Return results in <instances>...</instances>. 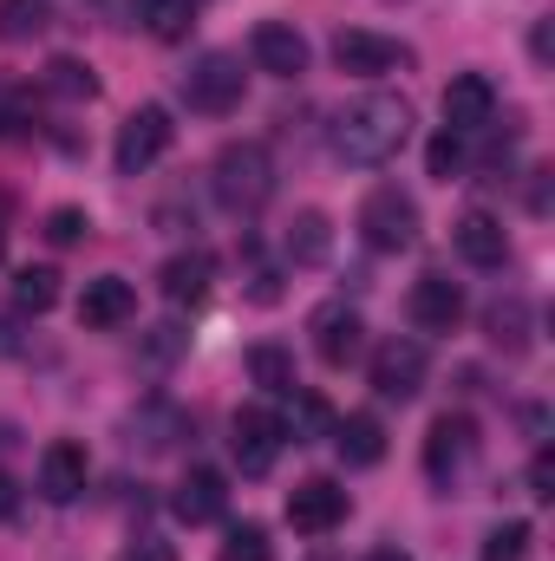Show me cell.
<instances>
[{
  "label": "cell",
  "instance_id": "1",
  "mask_svg": "<svg viewBox=\"0 0 555 561\" xmlns=\"http://www.w3.org/2000/svg\"><path fill=\"white\" fill-rule=\"evenodd\" d=\"M406 138H412V112H406V99H393V92H366V99H353V105L333 118V157L353 163V170L393 163Z\"/></svg>",
  "mask_w": 555,
  "mask_h": 561
},
{
  "label": "cell",
  "instance_id": "2",
  "mask_svg": "<svg viewBox=\"0 0 555 561\" xmlns=\"http://www.w3.org/2000/svg\"><path fill=\"white\" fill-rule=\"evenodd\" d=\"M209 190H216V203L229 216H256L275 196V157H269V144H256V138L223 144L216 163H209Z\"/></svg>",
  "mask_w": 555,
  "mask_h": 561
},
{
  "label": "cell",
  "instance_id": "3",
  "mask_svg": "<svg viewBox=\"0 0 555 561\" xmlns=\"http://www.w3.org/2000/svg\"><path fill=\"white\" fill-rule=\"evenodd\" d=\"M242 92H249V72H242L236 53H203L183 72V105L203 112V118H229L242 105Z\"/></svg>",
  "mask_w": 555,
  "mask_h": 561
},
{
  "label": "cell",
  "instance_id": "4",
  "mask_svg": "<svg viewBox=\"0 0 555 561\" xmlns=\"http://www.w3.org/2000/svg\"><path fill=\"white\" fill-rule=\"evenodd\" d=\"M360 242L380 249V255H406L418 242V203L399 183H380V190L360 203Z\"/></svg>",
  "mask_w": 555,
  "mask_h": 561
},
{
  "label": "cell",
  "instance_id": "5",
  "mask_svg": "<svg viewBox=\"0 0 555 561\" xmlns=\"http://www.w3.org/2000/svg\"><path fill=\"white\" fill-rule=\"evenodd\" d=\"M177 138V125H170V112L163 105H138L125 125H118V144H112V163H118V176H144L163 150Z\"/></svg>",
  "mask_w": 555,
  "mask_h": 561
},
{
  "label": "cell",
  "instance_id": "6",
  "mask_svg": "<svg viewBox=\"0 0 555 561\" xmlns=\"http://www.w3.org/2000/svg\"><path fill=\"white\" fill-rule=\"evenodd\" d=\"M307 333H314V353H320V366H353L360 359V340H366V320H360V307H347V300H320L314 313H307Z\"/></svg>",
  "mask_w": 555,
  "mask_h": 561
},
{
  "label": "cell",
  "instance_id": "7",
  "mask_svg": "<svg viewBox=\"0 0 555 561\" xmlns=\"http://www.w3.org/2000/svg\"><path fill=\"white\" fill-rule=\"evenodd\" d=\"M333 66L353 72V79H386V72L412 66V46L386 39V33H366V26H347V33L333 39Z\"/></svg>",
  "mask_w": 555,
  "mask_h": 561
},
{
  "label": "cell",
  "instance_id": "8",
  "mask_svg": "<svg viewBox=\"0 0 555 561\" xmlns=\"http://www.w3.org/2000/svg\"><path fill=\"white\" fill-rule=\"evenodd\" d=\"M471 457H477V424L464 419V412H444V419L431 424V437H424V477L431 483H457Z\"/></svg>",
  "mask_w": 555,
  "mask_h": 561
},
{
  "label": "cell",
  "instance_id": "9",
  "mask_svg": "<svg viewBox=\"0 0 555 561\" xmlns=\"http://www.w3.org/2000/svg\"><path fill=\"white\" fill-rule=\"evenodd\" d=\"M347 490L333 483V477H307V483H294L287 490V523L301 529V536H327V529H340L347 523Z\"/></svg>",
  "mask_w": 555,
  "mask_h": 561
},
{
  "label": "cell",
  "instance_id": "10",
  "mask_svg": "<svg viewBox=\"0 0 555 561\" xmlns=\"http://www.w3.org/2000/svg\"><path fill=\"white\" fill-rule=\"evenodd\" d=\"M281 444H287V431H281L275 412H262V405L236 412V437H229V450H236V470H242V477H269L275 457H281Z\"/></svg>",
  "mask_w": 555,
  "mask_h": 561
},
{
  "label": "cell",
  "instance_id": "11",
  "mask_svg": "<svg viewBox=\"0 0 555 561\" xmlns=\"http://www.w3.org/2000/svg\"><path fill=\"white\" fill-rule=\"evenodd\" d=\"M490 118H497V85H490L484 72H457V79L444 85V131L471 138V131H484Z\"/></svg>",
  "mask_w": 555,
  "mask_h": 561
},
{
  "label": "cell",
  "instance_id": "12",
  "mask_svg": "<svg viewBox=\"0 0 555 561\" xmlns=\"http://www.w3.org/2000/svg\"><path fill=\"white\" fill-rule=\"evenodd\" d=\"M406 313H412L418 333H451L464 320V287L451 275H418L412 294H406Z\"/></svg>",
  "mask_w": 555,
  "mask_h": 561
},
{
  "label": "cell",
  "instance_id": "13",
  "mask_svg": "<svg viewBox=\"0 0 555 561\" xmlns=\"http://www.w3.org/2000/svg\"><path fill=\"white\" fill-rule=\"evenodd\" d=\"M418 386H424V346L418 340H386L373 353V392L406 405V399H418Z\"/></svg>",
  "mask_w": 555,
  "mask_h": 561
},
{
  "label": "cell",
  "instance_id": "14",
  "mask_svg": "<svg viewBox=\"0 0 555 561\" xmlns=\"http://www.w3.org/2000/svg\"><path fill=\"white\" fill-rule=\"evenodd\" d=\"M86 477H92V457H86V444H72V437H53V444L39 450V496H46V503H72V496L86 490Z\"/></svg>",
  "mask_w": 555,
  "mask_h": 561
},
{
  "label": "cell",
  "instance_id": "15",
  "mask_svg": "<svg viewBox=\"0 0 555 561\" xmlns=\"http://www.w3.org/2000/svg\"><path fill=\"white\" fill-rule=\"evenodd\" d=\"M249 59H256L262 72H275V79H301V72H307V39H301V26H287V20H262V26L249 33Z\"/></svg>",
  "mask_w": 555,
  "mask_h": 561
},
{
  "label": "cell",
  "instance_id": "16",
  "mask_svg": "<svg viewBox=\"0 0 555 561\" xmlns=\"http://www.w3.org/2000/svg\"><path fill=\"white\" fill-rule=\"evenodd\" d=\"M138 313V287L125 275H99V280H86V294H79V327H125Z\"/></svg>",
  "mask_w": 555,
  "mask_h": 561
},
{
  "label": "cell",
  "instance_id": "17",
  "mask_svg": "<svg viewBox=\"0 0 555 561\" xmlns=\"http://www.w3.org/2000/svg\"><path fill=\"white\" fill-rule=\"evenodd\" d=\"M451 242H457V255L471 268H503V255H510V236H503V222L490 209H464L457 229H451Z\"/></svg>",
  "mask_w": 555,
  "mask_h": 561
},
{
  "label": "cell",
  "instance_id": "18",
  "mask_svg": "<svg viewBox=\"0 0 555 561\" xmlns=\"http://www.w3.org/2000/svg\"><path fill=\"white\" fill-rule=\"evenodd\" d=\"M170 510L190 523V529H203V523H216L223 510H229V483H223V470H190L183 483H177V496H170Z\"/></svg>",
  "mask_w": 555,
  "mask_h": 561
},
{
  "label": "cell",
  "instance_id": "19",
  "mask_svg": "<svg viewBox=\"0 0 555 561\" xmlns=\"http://www.w3.org/2000/svg\"><path fill=\"white\" fill-rule=\"evenodd\" d=\"M281 255H287L294 268H320V262L333 255V216H327V209H301V216L287 222V236H281Z\"/></svg>",
  "mask_w": 555,
  "mask_h": 561
},
{
  "label": "cell",
  "instance_id": "20",
  "mask_svg": "<svg viewBox=\"0 0 555 561\" xmlns=\"http://www.w3.org/2000/svg\"><path fill=\"white\" fill-rule=\"evenodd\" d=\"M157 280H163V300H170V307H196V300L209 294V280H216V262H209L203 249H190V255H170Z\"/></svg>",
  "mask_w": 555,
  "mask_h": 561
},
{
  "label": "cell",
  "instance_id": "21",
  "mask_svg": "<svg viewBox=\"0 0 555 561\" xmlns=\"http://www.w3.org/2000/svg\"><path fill=\"white\" fill-rule=\"evenodd\" d=\"M333 444H340V457H347L353 470H366V463L386 457V424L373 419V412H347V419L333 424Z\"/></svg>",
  "mask_w": 555,
  "mask_h": 561
},
{
  "label": "cell",
  "instance_id": "22",
  "mask_svg": "<svg viewBox=\"0 0 555 561\" xmlns=\"http://www.w3.org/2000/svg\"><path fill=\"white\" fill-rule=\"evenodd\" d=\"M138 20L150 26V39H183L196 26V0H138Z\"/></svg>",
  "mask_w": 555,
  "mask_h": 561
},
{
  "label": "cell",
  "instance_id": "23",
  "mask_svg": "<svg viewBox=\"0 0 555 561\" xmlns=\"http://www.w3.org/2000/svg\"><path fill=\"white\" fill-rule=\"evenodd\" d=\"M46 20H53V7H46V0H0V39H7V46L39 39V33H46Z\"/></svg>",
  "mask_w": 555,
  "mask_h": 561
},
{
  "label": "cell",
  "instance_id": "24",
  "mask_svg": "<svg viewBox=\"0 0 555 561\" xmlns=\"http://www.w3.org/2000/svg\"><path fill=\"white\" fill-rule=\"evenodd\" d=\"M46 92H59V99H92L99 79H92L86 59H53V66H46Z\"/></svg>",
  "mask_w": 555,
  "mask_h": 561
},
{
  "label": "cell",
  "instance_id": "25",
  "mask_svg": "<svg viewBox=\"0 0 555 561\" xmlns=\"http://www.w3.org/2000/svg\"><path fill=\"white\" fill-rule=\"evenodd\" d=\"M13 300H20L26 313H46V307L59 300V275H53V268H20V275H13Z\"/></svg>",
  "mask_w": 555,
  "mask_h": 561
},
{
  "label": "cell",
  "instance_id": "26",
  "mask_svg": "<svg viewBox=\"0 0 555 561\" xmlns=\"http://www.w3.org/2000/svg\"><path fill=\"white\" fill-rule=\"evenodd\" d=\"M249 379L269 386V392H294V359H287L281 346H256V353H249Z\"/></svg>",
  "mask_w": 555,
  "mask_h": 561
},
{
  "label": "cell",
  "instance_id": "27",
  "mask_svg": "<svg viewBox=\"0 0 555 561\" xmlns=\"http://www.w3.org/2000/svg\"><path fill=\"white\" fill-rule=\"evenodd\" d=\"M216 561H275V549H269V529H262V523L229 529V542L216 549Z\"/></svg>",
  "mask_w": 555,
  "mask_h": 561
},
{
  "label": "cell",
  "instance_id": "28",
  "mask_svg": "<svg viewBox=\"0 0 555 561\" xmlns=\"http://www.w3.org/2000/svg\"><path fill=\"white\" fill-rule=\"evenodd\" d=\"M424 170H431L438 183H451V176L464 170V138H457V131H438L431 150H424Z\"/></svg>",
  "mask_w": 555,
  "mask_h": 561
},
{
  "label": "cell",
  "instance_id": "29",
  "mask_svg": "<svg viewBox=\"0 0 555 561\" xmlns=\"http://www.w3.org/2000/svg\"><path fill=\"white\" fill-rule=\"evenodd\" d=\"M86 229H92V216H86V209H72V203H59V209L46 216V242H53V249H72Z\"/></svg>",
  "mask_w": 555,
  "mask_h": 561
},
{
  "label": "cell",
  "instance_id": "30",
  "mask_svg": "<svg viewBox=\"0 0 555 561\" xmlns=\"http://www.w3.org/2000/svg\"><path fill=\"white\" fill-rule=\"evenodd\" d=\"M523 549H530V523H497L484 542V561H523Z\"/></svg>",
  "mask_w": 555,
  "mask_h": 561
},
{
  "label": "cell",
  "instance_id": "31",
  "mask_svg": "<svg viewBox=\"0 0 555 561\" xmlns=\"http://www.w3.org/2000/svg\"><path fill=\"white\" fill-rule=\"evenodd\" d=\"M33 125V92L20 85H0V138H20Z\"/></svg>",
  "mask_w": 555,
  "mask_h": 561
},
{
  "label": "cell",
  "instance_id": "32",
  "mask_svg": "<svg viewBox=\"0 0 555 561\" xmlns=\"http://www.w3.org/2000/svg\"><path fill=\"white\" fill-rule=\"evenodd\" d=\"M523 320H530V307H523V300L490 307V340H497V346H523Z\"/></svg>",
  "mask_w": 555,
  "mask_h": 561
},
{
  "label": "cell",
  "instance_id": "33",
  "mask_svg": "<svg viewBox=\"0 0 555 561\" xmlns=\"http://www.w3.org/2000/svg\"><path fill=\"white\" fill-rule=\"evenodd\" d=\"M183 346H190V333H183V327H150V340H144V359H150V366H170Z\"/></svg>",
  "mask_w": 555,
  "mask_h": 561
},
{
  "label": "cell",
  "instance_id": "34",
  "mask_svg": "<svg viewBox=\"0 0 555 561\" xmlns=\"http://www.w3.org/2000/svg\"><path fill=\"white\" fill-rule=\"evenodd\" d=\"M550 483H555V457L550 450H536V463H530V496H555Z\"/></svg>",
  "mask_w": 555,
  "mask_h": 561
},
{
  "label": "cell",
  "instance_id": "35",
  "mask_svg": "<svg viewBox=\"0 0 555 561\" xmlns=\"http://www.w3.org/2000/svg\"><path fill=\"white\" fill-rule=\"evenodd\" d=\"M125 561H177V549H170V542H157V536H144V542L125 549Z\"/></svg>",
  "mask_w": 555,
  "mask_h": 561
},
{
  "label": "cell",
  "instance_id": "36",
  "mask_svg": "<svg viewBox=\"0 0 555 561\" xmlns=\"http://www.w3.org/2000/svg\"><path fill=\"white\" fill-rule=\"evenodd\" d=\"M13 510H20V490H13V477H7V470H0V523H7V516H13Z\"/></svg>",
  "mask_w": 555,
  "mask_h": 561
},
{
  "label": "cell",
  "instance_id": "37",
  "mask_svg": "<svg viewBox=\"0 0 555 561\" xmlns=\"http://www.w3.org/2000/svg\"><path fill=\"white\" fill-rule=\"evenodd\" d=\"M366 561H412V556H406V549H373Z\"/></svg>",
  "mask_w": 555,
  "mask_h": 561
}]
</instances>
